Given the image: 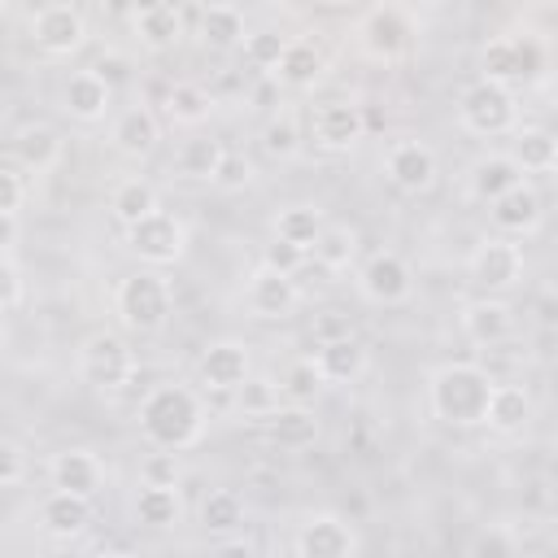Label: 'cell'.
Returning <instances> with one entry per match:
<instances>
[{"label":"cell","mask_w":558,"mask_h":558,"mask_svg":"<svg viewBox=\"0 0 558 558\" xmlns=\"http://www.w3.org/2000/svg\"><path fill=\"white\" fill-rule=\"evenodd\" d=\"M366 135V113L353 100H327L314 109V144L323 153H349Z\"/></svg>","instance_id":"obj_12"},{"label":"cell","mask_w":558,"mask_h":558,"mask_svg":"<svg viewBox=\"0 0 558 558\" xmlns=\"http://www.w3.org/2000/svg\"><path fill=\"white\" fill-rule=\"evenodd\" d=\"M131 31L148 52H166L183 39V13L174 4H144L131 13Z\"/></svg>","instance_id":"obj_24"},{"label":"cell","mask_w":558,"mask_h":558,"mask_svg":"<svg viewBox=\"0 0 558 558\" xmlns=\"http://www.w3.org/2000/svg\"><path fill=\"white\" fill-rule=\"evenodd\" d=\"M17 301H22V275H17V266L0 253V314L13 310Z\"/></svg>","instance_id":"obj_49"},{"label":"cell","mask_w":558,"mask_h":558,"mask_svg":"<svg viewBox=\"0 0 558 558\" xmlns=\"http://www.w3.org/2000/svg\"><path fill=\"white\" fill-rule=\"evenodd\" d=\"M506 157L519 166V174H549L558 166V140L545 126H523L514 131V144Z\"/></svg>","instance_id":"obj_29"},{"label":"cell","mask_w":558,"mask_h":558,"mask_svg":"<svg viewBox=\"0 0 558 558\" xmlns=\"http://www.w3.org/2000/svg\"><path fill=\"white\" fill-rule=\"evenodd\" d=\"M157 140H161V126H157V113L148 109V105H126L118 118H113V126H109V144L122 153V157H148L153 148H157Z\"/></svg>","instance_id":"obj_19"},{"label":"cell","mask_w":558,"mask_h":558,"mask_svg":"<svg viewBox=\"0 0 558 558\" xmlns=\"http://www.w3.org/2000/svg\"><path fill=\"white\" fill-rule=\"evenodd\" d=\"M240 523H244V506H240L235 493H227V488L205 493V501H201V527L205 532L231 536V532H240Z\"/></svg>","instance_id":"obj_38"},{"label":"cell","mask_w":558,"mask_h":558,"mask_svg":"<svg viewBox=\"0 0 558 558\" xmlns=\"http://www.w3.org/2000/svg\"><path fill=\"white\" fill-rule=\"evenodd\" d=\"M92 523V501L87 497H74V493H48L44 506H39V527L57 541H74L83 536Z\"/></svg>","instance_id":"obj_23"},{"label":"cell","mask_w":558,"mask_h":558,"mask_svg":"<svg viewBox=\"0 0 558 558\" xmlns=\"http://www.w3.org/2000/svg\"><path fill=\"white\" fill-rule=\"evenodd\" d=\"M310 253H314V262L323 270H349L357 262V231H349V227H323Z\"/></svg>","instance_id":"obj_36"},{"label":"cell","mask_w":558,"mask_h":558,"mask_svg":"<svg viewBox=\"0 0 558 558\" xmlns=\"http://www.w3.org/2000/svg\"><path fill=\"white\" fill-rule=\"evenodd\" d=\"M462 331L471 344H484V349H497L510 340L514 331V310L497 296H480L471 305H462Z\"/></svg>","instance_id":"obj_17"},{"label":"cell","mask_w":558,"mask_h":558,"mask_svg":"<svg viewBox=\"0 0 558 558\" xmlns=\"http://www.w3.org/2000/svg\"><path fill=\"white\" fill-rule=\"evenodd\" d=\"M471 558H519V549H514V536L506 527H484L471 541Z\"/></svg>","instance_id":"obj_43"},{"label":"cell","mask_w":558,"mask_h":558,"mask_svg":"<svg viewBox=\"0 0 558 558\" xmlns=\"http://www.w3.org/2000/svg\"><path fill=\"white\" fill-rule=\"evenodd\" d=\"M384 170H388V179H392L401 192L418 196V192H427V187L436 183V153H432L423 140H397V144H388V153H384Z\"/></svg>","instance_id":"obj_13"},{"label":"cell","mask_w":558,"mask_h":558,"mask_svg":"<svg viewBox=\"0 0 558 558\" xmlns=\"http://www.w3.org/2000/svg\"><path fill=\"white\" fill-rule=\"evenodd\" d=\"M283 44H288V35H279V31H248V35H244V57H248L257 70H275Z\"/></svg>","instance_id":"obj_42"},{"label":"cell","mask_w":558,"mask_h":558,"mask_svg":"<svg viewBox=\"0 0 558 558\" xmlns=\"http://www.w3.org/2000/svg\"><path fill=\"white\" fill-rule=\"evenodd\" d=\"M527 418H532V397H527V388H519V384H493L488 405H484V423H488L493 432H501V436H514V432L527 427Z\"/></svg>","instance_id":"obj_27"},{"label":"cell","mask_w":558,"mask_h":558,"mask_svg":"<svg viewBox=\"0 0 558 558\" xmlns=\"http://www.w3.org/2000/svg\"><path fill=\"white\" fill-rule=\"evenodd\" d=\"M296 301H301L296 279L275 275V270H266V266H257V270L248 275V283H244V305H248L253 318H288V314L296 310Z\"/></svg>","instance_id":"obj_15"},{"label":"cell","mask_w":558,"mask_h":558,"mask_svg":"<svg viewBox=\"0 0 558 558\" xmlns=\"http://www.w3.org/2000/svg\"><path fill=\"white\" fill-rule=\"evenodd\" d=\"M179 488H161V484H144L135 493V519L148 527H174L179 523Z\"/></svg>","instance_id":"obj_37"},{"label":"cell","mask_w":558,"mask_h":558,"mask_svg":"<svg viewBox=\"0 0 558 558\" xmlns=\"http://www.w3.org/2000/svg\"><path fill=\"white\" fill-rule=\"evenodd\" d=\"M357 39H362V52H366L371 61L392 65V61H401L405 48H410V17H405L397 4H375V9L362 17Z\"/></svg>","instance_id":"obj_11"},{"label":"cell","mask_w":558,"mask_h":558,"mask_svg":"<svg viewBox=\"0 0 558 558\" xmlns=\"http://www.w3.org/2000/svg\"><path fill=\"white\" fill-rule=\"evenodd\" d=\"M126 248L148 266H174L187 253V227L179 214L157 209V214L140 218L135 227H126Z\"/></svg>","instance_id":"obj_6"},{"label":"cell","mask_w":558,"mask_h":558,"mask_svg":"<svg viewBox=\"0 0 558 558\" xmlns=\"http://www.w3.org/2000/svg\"><path fill=\"white\" fill-rule=\"evenodd\" d=\"M357 536L340 514H310L296 532V554L301 558H353Z\"/></svg>","instance_id":"obj_14"},{"label":"cell","mask_w":558,"mask_h":558,"mask_svg":"<svg viewBox=\"0 0 558 558\" xmlns=\"http://www.w3.org/2000/svg\"><path fill=\"white\" fill-rule=\"evenodd\" d=\"M22 475H26V453L13 440H0V488L22 484Z\"/></svg>","instance_id":"obj_47"},{"label":"cell","mask_w":558,"mask_h":558,"mask_svg":"<svg viewBox=\"0 0 558 558\" xmlns=\"http://www.w3.org/2000/svg\"><path fill=\"white\" fill-rule=\"evenodd\" d=\"M458 122L462 131L480 135V140H493V135H510L519 126V100L514 92L497 87V83H466L462 96H458Z\"/></svg>","instance_id":"obj_5"},{"label":"cell","mask_w":558,"mask_h":558,"mask_svg":"<svg viewBox=\"0 0 558 558\" xmlns=\"http://www.w3.org/2000/svg\"><path fill=\"white\" fill-rule=\"evenodd\" d=\"M214 109V96L201 87V83H174L166 92V118L174 126H201Z\"/></svg>","instance_id":"obj_35"},{"label":"cell","mask_w":558,"mask_h":558,"mask_svg":"<svg viewBox=\"0 0 558 558\" xmlns=\"http://www.w3.org/2000/svg\"><path fill=\"white\" fill-rule=\"evenodd\" d=\"M174 480H179V462H174V453H153V458L144 462V484L174 488Z\"/></svg>","instance_id":"obj_48"},{"label":"cell","mask_w":558,"mask_h":558,"mask_svg":"<svg viewBox=\"0 0 558 558\" xmlns=\"http://www.w3.org/2000/svg\"><path fill=\"white\" fill-rule=\"evenodd\" d=\"M340 336H353L349 314H340V310H323V314H314V340H318V344L340 340Z\"/></svg>","instance_id":"obj_46"},{"label":"cell","mask_w":558,"mask_h":558,"mask_svg":"<svg viewBox=\"0 0 558 558\" xmlns=\"http://www.w3.org/2000/svg\"><path fill=\"white\" fill-rule=\"evenodd\" d=\"M266 427H270V440L279 445V449H310L314 440H318V418H314V410L310 405H279L270 418H266Z\"/></svg>","instance_id":"obj_30"},{"label":"cell","mask_w":558,"mask_h":558,"mask_svg":"<svg viewBox=\"0 0 558 558\" xmlns=\"http://www.w3.org/2000/svg\"><path fill=\"white\" fill-rule=\"evenodd\" d=\"M196 35H201V44L205 48H218V52H227V48H235V44H244V13L235 9V4H209V9H201V17H196Z\"/></svg>","instance_id":"obj_31"},{"label":"cell","mask_w":558,"mask_h":558,"mask_svg":"<svg viewBox=\"0 0 558 558\" xmlns=\"http://www.w3.org/2000/svg\"><path fill=\"white\" fill-rule=\"evenodd\" d=\"M140 432L161 453L192 449L201 440V432H205L201 397L192 388H183V384H157V388H148L144 401H140Z\"/></svg>","instance_id":"obj_1"},{"label":"cell","mask_w":558,"mask_h":558,"mask_svg":"<svg viewBox=\"0 0 558 558\" xmlns=\"http://www.w3.org/2000/svg\"><path fill=\"white\" fill-rule=\"evenodd\" d=\"M314 371L323 375V384H349L366 371V349L357 336H340V340H327L314 349Z\"/></svg>","instance_id":"obj_25"},{"label":"cell","mask_w":558,"mask_h":558,"mask_svg":"<svg viewBox=\"0 0 558 558\" xmlns=\"http://www.w3.org/2000/svg\"><path fill=\"white\" fill-rule=\"evenodd\" d=\"M519 183H523V174H519V166H514L506 153H488V157H480V161L471 166V174H466L471 196L484 201V205H493L497 196H506V192L519 187Z\"/></svg>","instance_id":"obj_28"},{"label":"cell","mask_w":558,"mask_h":558,"mask_svg":"<svg viewBox=\"0 0 558 558\" xmlns=\"http://www.w3.org/2000/svg\"><path fill=\"white\" fill-rule=\"evenodd\" d=\"M113 105V87L105 78H96L92 70H74L65 83H61V109L74 118V122H100Z\"/></svg>","instance_id":"obj_18"},{"label":"cell","mask_w":558,"mask_h":558,"mask_svg":"<svg viewBox=\"0 0 558 558\" xmlns=\"http://www.w3.org/2000/svg\"><path fill=\"white\" fill-rule=\"evenodd\" d=\"M279 392L288 397V405H310V401L323 392V375L314 371V362H310V357H296V362L283 371Z\"/></svg>","instance_id":"obj_41"},{"label":"cell","mask_w":558,"mask_h":558,"mask_svg":"<svg viewBox=\"0 0 558 558\" xmlns=\"http://www.w3.org/2000/svg\"><path fill=\"white\" fill-rule=\"evenodd\" d=\"M541 218H545V209H541V196H536L532 183H519V187H510L506 196L493 201V222L506 235H532L541 227Z\"/></svg>","instance_id":"obj_22"},{"label":"cell","mask_w":558,"mask_h":558,"mask_svg":"<svg viewBox=\"0 0 558 558\" xmlns=\"http://www.w3.org/2000/svg\"><path fill=\"white\" fill-rule=\"evenodd\" d=\"M17 240V214H0V253Z\"/></svg>","instance_id":"obj_52"},{"label":"cell","mask_w":558,"mask_h":558,"mask_svg":"<svg viewBox=\"0 0 558 558\" xmlns=\"http://www.w3.org/2000/svg\"><path fill=\"white\" fill-rule=\"evenodd\" d=\"M109 209H113V218H118L122 227H135L140 218H148V214L161 209V205H157V187H153L148 179H126V183L113 187Z\"/></svg>","instance_id":"obj_33"},{"label":"cell","mask_w":558,"mask_h":558,"mask_svg":"<svg viewBox=\"0 0 558 558\" xmlns=\"http://www.w3.org/2000/svg\"><path fill=\"white\" fill-rule=\"evenodd\" d=\"M323 70H327V52L318 39H288L270 74H275V83L301 92V87H314L323 78Z\"/></svg>","instance_id":"obj_21"},{"label":"cell","mask_w":558,"mask_h":558,"mask_svg":"<svg viewBox=\"0 0 558 558\" xmlns=\"http://www.w3.org/2000/svg\"><path fill=\"white\" fill-rule=\"evenodd\" d=\"M22 196H26L22 179L0 166V214H17V209H22Z\"/></svg>","instance_id":"obj_50"},{"label":"cell","mask_w":558,"mask_h":558,"mask_svg":"<svg viewBox=\"0 0 558 558\" xmlns=\"http://www.w3.org/2000/svg\"><path fill=\"white\" fill-rule=\"evenodd\" d=\"M480 78L514 92L519 83H532L545 70V48L532 35H493L480 52Z\"/></svg>","instance_id":"obj_4"},{"label":"cell","mask_w":558,"mask_h":558,"mask_svg":"<svg viewBox=\"0 0 558 558\" xmlns=\"http://www.w3.org/2000/svg\"><path fill=\"white\" fill-rule=\"evenodd\" d=\"M48 480H52L57 493H74V497H87L92 501L96 488H100V480H105V471H100L96 453H87V449H61L48 462Z\"/></svg>","instance_id":"obj_20"},{"label":"cell","mask_w":558,"mask_h":558,"mask_svg":"<svg viewBox=\"0 0 558 558\" xmlns=\"http://www.w3.org/2000/svg\"><path fill=\"white\" fill-rule=\"evenodd\" d=\"M488 392H493V379L475 362H445L427 379L432 414L440 423H449V427H475V423H484Z\"/></svg>","instance_id":"obj_2"},{"label":"cell","mask_w":558,"mask_h":558,"mask_svg":"<svg viewBox=\"0 0 558 558\" xmlns=\"http://www.w3.org/2000/svg\"><path fill=\"white\" fill-rule=\"evenodd\" d=\"M222 144L209 140V135H192L174 148V174L179 179H192V183H214L218 174V161H222Z\"/></svg>","instance_id":"obj_32"},{"label":"cell","mask_w":558,"mask_h":558,"mask_svg":"<svg viewBox=\"0 0 558 558\" xmlns=\"http://www.w3.org/2000/svg\"><path fill=\"white\" fill-rule=\"evenodd\" d=\"M100 558H135V554H126V549H109V554H100Z\"/></svg>","instance_id":"obj_53"},{"label":"cell","mask_w":558,"mask_h":558,"mask_svg":"<svg viewBox=\"0 0 558 558\" xmlns=\"http://www.w3.org/2000/svg\"><path fill=\"white\" fill-rule=\"evenodd\" d=\"M31 39L48 57H74L87 44V17L74 4H39L31 17Z\"/></svg>","instance_id":"obj_8"},{"label":"cell","mask_w":558,"mask_h":558,"mask_svg":"<svg viewBox=\"0 0 558 558\" xmlns=\"http://www.w3.org/2000/svg\"><path fill=\"white\" fill-rule=\"evenodd\" d=\"M113 310L122 318V327L148 336V331H161L166 318H170V283L157 275V270H135L118 283L113 292Z\"/></svg>","instance_id":"obj_3"},{"label":"cell","mask_w":558,"mask_h":558,"mask_svg":"<svg viewBox=\"0 0 558 558\" xmlns=\"http://www.w3.org/2000/svg\"><path fill=\"white\" fill-rule=\"evenodd\" d=\"M262 148H266L270 157H279V161H288V157L301 153V122H296L292 109L270 113V122L262 126Z\"/></svg>","instance_id":"obj_39"},{"label":"cell","mask_w":558,"mask_h":558,"mask_svg":"<svg viewBox=\"0 0 558 558\" xmlns=\"http://www.w3.org/2000/svg\"><path fill=\"white\" fill-rule=\"evenodd\" d=\"M301 262H305V253L296 244H283V240H270L266 253H262V266L275 270V275H288V279L301 270Z\"/></svg>","instance_id":"obj_45"},{"label":"cell","mask_w":558,"mask_h":558,"mask_svg":"<svg viewBox=\"0 0 558 558\" xmlns=\"http://www.w3.org/2000/svg\"><path fill=\"white\" fill-rule=\"evenodd\" d=\"M466 270H471V279H475L488 296H493V292H506V288H514L519 275H523V248H519L514 240H506V235H484V240L475 244Z\"/></svg>","instance_id":"obj_10"},{"label":"cell","mask_w":558,"mask_h":558,"mask_svg":"<svg viewBox=\"0 0 558 558\" xmlns=\"http://www.w3.org/2000/svg\"><path fill=\"white\" fill-rule=\"evenodd\" d=\"M357 292L371 301V305H401L410 292H414V270L401 253L392 248H379L362 262L357 270Z\"/></svg>","instance_id":"obj_9"},{"label":"cell","mask_w":558,"mask_h":558,"mask_svg":"<svg viewBox=\"0 0 558 558\" xmlns=\"http://www.w3.org/2000/svg\"><path fill=\"white\" fill-rule=\"evenodd\" d=\"M214 183H218V187H227V192H235V187L253 183V161H248L244 153H222V161H218V174H214Z\"/></svg>","instance_id":"obj_44"},{"label":"cell","mask_w":558,"mask_h":558,"mask_svg":"<svg viewBox=\"0 0 558 558\" xmlns=\"http://www.w3.org/2000/svg\"><path fill=\"white\" fill-rule=\"evenodd\" d=\"M92 74H96V78H105V83L113 87L118 78H126V61H122V57H100V61L92 65Z\"/></svg>","instance_id":"obj_51"},{"label":"cell","mask_w":558,"mask_h":558,"mask_svg":"<svg viewBox=\"0 0 558 558\" xmlns=\"http://www.w3.org/2000/svg\"><path fill=\"white\" fill-rule=\"evenodd\" d=\"M323 227H327V222H323V209H314V205H288V209H279V218H275V240L296 244L301 253H310Z\"/></svg>","instance_id":"obj_34"},{"label":"cell","mask_w":558,"mask_h":558,"mask_svg":"<svg viewBox=\"0 0 558 558\" xmlns=\"http://www.w3.org/2000/svg\"><path fill=\"white\" fill-rule=\"evenodd\" d=\"M61 153H65V140L48 122H31V126H22L13 135V157H17L22 170L44 174V170H52L61 161Z\"/></svg>","instance_id":"obj_26"},{"label":"cell","mask_w":558,"mask_h":558,"mask_svg":"<svg viewBox=\"0 0 558 558\" xmlns=\"http://www.w3.org/2000/svg\"><path fill=\"white\" fill-rule=\"evenodd\" d=\"M131 371H135V362H131V349H126L122 336L96 331V336L83 340V349H78V375L92 388H105V392L109 388H122L131 379Z\"/></svg>","instance_id":"obj_7"},{"label":"cell","mask_w":558,"mask_h":558,"mask_svg":"<svg viewBox=\"0 0 558 558\" xmlns=\"http://www.w3.org/2000/svg\"><path fill=\"white\" fill-rule=\"evenodd\" d=\"M235 401H240V414L248 418H270L279 410V384L266 379V375H248L240 388H235Z\"/></svg>","instance_id":"obj_40"},{"label":"cell","mask_w":558,"mask_h":558,"mask_svg":"<svg viewBox=\"0 0 558 558\" xmlns=\"http://www.w3.org/2000/svg\"><path fill=\"white\" fill-rule=\"evenodd\" d=\"M196 371H201V384H205V388H214V392H235V388L248 379V349H244L240 340H214V344H205Z\"/></svg>","instance_id":"obj_16"}]
</instances>
